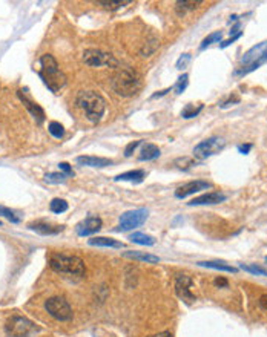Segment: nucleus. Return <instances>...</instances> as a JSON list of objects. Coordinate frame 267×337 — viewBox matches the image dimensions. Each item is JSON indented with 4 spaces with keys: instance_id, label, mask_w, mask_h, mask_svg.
<instances>
[{
    "instance_id": "2",
    "label": "nucleus",
    "mask_w": 267,
    "mask_h": 337,
    "mask_svg": "<svg viewBox=\"0 0 267 337\" xmlns=\"http://www.w3.org/2000/svg\"><path fill=\"white\" fill-rule=\"evenodd\" d=\"M264 63H267V40L261 41V43L252 46L240 60V67H236L233 71L235 77H243L250 72L257 71Z\"/></svg>"
},
{
    "instance_id": "38",
    "label": "nucleus",
    "mask_w": 267,
    "mask_h": 337,
    "mask_svg": "<svg viewBox=\"0 0 267 337\" xmlns=\"http://www.w3.org/2000/svg\"><path fill=\"white\" fill-rule=\"evenodd\" d=\"M252 147H254L252 144H240V146H238V152L243 153V155H246V153H249L252 150Z\"/></svg>"
},
{
    "instance_id": "14",
    "label": "nucleus",
    "mask_w": 267,
    "mask_h": 337,
    "mask_svg": "<svg viewBox=\"0 0 267 337\" xmlns=\"http://www.w3.org/2000/svg\"><path fill=\"white\" fill-rule=\"evenodd\" d=\"M223 201H226V195H223L220 192H210V193H204L201 196H196L191 202H188L189 205H212V204H220Z\"/></svg>"
},
{
    "instance_id": "44",
    "label": "nucleus",
    "mask_w": 267,
    "mask_h": 337,
    "mask_svg": "<svg viewBox=\"0 0 267 337\" xmlns=\"http://www.w3.org/2000/svg\"><path fill=\"white\" fill-rule=\"evenodd\" d=\"M0 226H2V222H0Z\"/></svg>"
},
{
    "instance_id": "32",
    "label": "nucleus",
    "mask_w": 267,
    "mask_h": 337,
    "mask_svg": "<svg viewBox=\"0 0 267 337\" xmlns=\"http://www.w3.org/2000/svg\"><path fill=\"white\" fill-rule=\"evenodd\" d=\"M0 216H3L6 218L9 222L12 224H19L20 222V218L12 212V210H9L8 207H3V205H0Z\"/></svg>"
},
{
    "instance_id": "22",
    "label": "nucleus",
    "mask_w": 267,
    "mask_h": 337,
    "mask_svg": "<svg viewBox=\"0 0 267 337\" xmlns=\"http://www.w3.org/2000/svg\"><path fill=\"white\" fill-rule=\"evenodd\" d=\"M145 176H146L145 170H129V172H124V173H120L118 176H115V181H129V182L138 184V182H142L145 179Z\"/></svg>"
},
{
    "instance_id": "37",
    "label": "nucleus",
    "mask_w": 267,
    "mask_h": 337,
    "mask_svg": "<svg viewBox=\"0 0 267 337\" xmlns=\"http://www.w3.org/2000/svg\"><path fill=\"white\" fill-rule=\"evenodd\" d=\"M240 37H241V33H238V34L232 35L230 38H228V40H224V41H223V43L220 45V48H223V49H224V48H228V46H230V45L233 43V41H236V40H238V38H240Z\"/></svg>"
},
{
    "instance_id": "24",
    "label": "nucleus",
    "mask_w": 267,
    "mask_h": 337,
    "mask_svg": "<svg viewBox=\"0 0 267 337\" xmlns=\"http://www.w3.org/2000/svg\"><path fill=\"white\" fill-rule=\"evenodd\" d=\"M129 239H131V242L138 244V245H153L155 244V237L151 236V235H146V233H140V232L132 233L129 236Z\"/></svg>"
},
{
    "instance_id": "15",
    "label": "nucleus",
    "mask_w": 267,
    "mask_h": 337,
    "mask_svg": "<svg viewBox=\"0 0 267 337\" xmlns=\"http://www.w3.org/2000/svg\"><path fill=\"white\" fill-rule=\"evenodd\" d=\"M19 98L22 100V103L25 104V107L30 110V114L37 120V123L38 124H41L43 123V120H45V112H43V109H41L37 103H34L31 98H28L25 94H22V91H19Z\"/></svg>"
},
{
    "instance_id": "16",
    "label": "nucleus",
    "mask_w": 267,
    "mask_h": 337,
    "mask_svg": "<svg viewBox=\"0 0 267 337\" xmlns=\"http://www.w3.org/2000/svg\"><path fill=\"white\" fill-rule=\"evenodd\" d=\"M124 258H129L134 261H140V262H148V264H158L160 258L155 255H151V253L146 251H135V250H129V251H124L123 253Z\"/></svg>"
},
{
    "instance_id": "39",
    "label": "nucleus",
    "mask_w": 267,
    "mask_h": 337,
    "mask_svg": "<svg viewBox=\"0 0 267 337\" xmlns=\"http://www.w3.org/2000/svg\"><path fill=\"white\" fill-rule=\"evenodd\" d=\"M260 305L264 311H267V294H263V296L260 298Z\"/></svg>"
},
{
    "instance_id": "10",
    "label": "nucleus",
    "mask_w": 267,
    "mask_h": 337,
    "mask_svg": "<svg viewBox=\"0 0 267 337\" xmlns=\"http://www.w3.org/2000/svg\"><path fill=\"white\" fill-rule=\"evenodd\" d=\"M45 310L57 320H62V322H66V320H71L73 317V310L71 306H69V303L63 299V298H49L46 302H45Z\"/></svg>"
},
{
    "instance_id": "35",
    "label": "nucleus",
    "mask_w": 267,
    "mask_h": 337,
    "mask_svg": "<svg viewBox=\"0 0 267 337\" xmlns=\"http://www.w3.org/2000/svg\"><path fill=\"white\" fill-rule=\"evenodd\" d=\"M142 144V139H138V141H132V143H129L128 146H126V149H124V157H131L132 153H134V150Z\"/></svg>"
},
{
    "instance_id": "34",
    "label": "nucleus",
    "mask_w": 267,
    "mask_h": 337,
    "mask_svg": "<svg viewBox=\"0 0 267 337\" xmlns=\"http://www.w3.org/2000/svg\"><path fill=\"white\" fill-rule=\"evenodd\" d=\"M191 59H192L191 54H183L181 57L178 59V62H177V69H180V71H181L183 67H186V65L191 62Z\"/></svg>"
},
{
    "instance_id": "4",
    "label": "nucleus",
    "mask_w": 267,
    "mask_h": 337,
    "mask_svg": "<svg viewBox=\"0 0 267 337\" xmlns=\"http://www.w3.org/2000/svg\"><path fill=\"white\" fill-rule=\"evenodd\" d=\"M112 89L121 97H132L142 88L140 75L132 67H123L112 78Z\"/></svg>"
},
{
    "instance_id": "11",
    "label": "nucleus",
    "mask_w": 267,
    "mask_h": 337,
    "mask_svg": "<svg viewBox=\"0 0 267 337\" xmlns=\"http://www.w3.org/2000/svg\"><path fill=\"white\" fill-rule=\"evenodd\" d=\"M192 287H193V280L191 276H188V274H178L177 276L175 293H177V296L181 301H185L186 303H192L193 301H196V296L192 291Z\"/></svg>"
},
{
    "instance_id": "6",
    "label": "nucleus",
    "mask_w": 267,
    "mask_h": 337,
    "mask_svg": "<svg viewBox=\"0 0 267 337\" xmlns=\"http://www.w3.org/2000/svg\"><path fill=\"white\" fill-rule=\"evenodd\" d=\"M40 328L33 320L26 319L23 316H11L5 325V331L8 337H31Z\"/></svg>"
},
{
    "instance_id": "41",
    "label": "nucleus",
    "mask_w": 267,
    "mask_h": 337,
    "mask_svg": "<svg viewBox=\"0 0 267 337\" xmlns=\"http://www.w3.org/2000/svg\"><path fill=\"white\" fill-rule=\"evenodd\" d=\"M167 92H171V88H169V89H164V91H161V92H157V94H153V95H152V100H153V98H160V97L166 95Z\"/></svg>"
},
{
    "instance_id": "42",
    "label": "nucleus",
    "mask_w": 267,
    "mask_h": 337,
    "mask_svg": "<svg viewBox=\"0 0 267 337\" xmlns=\"http://www.w3.org/2000/svg\"><path fill=\"white\" fill-rule=\"evenodd\" d=\"M149 337H172L171 333H158V334H153V336H149Z\"/></svg>"
},
{
    "instance_id": "20",
    "label": "nucleus",
    "mask_w": 267,
    "mask_h": 337,
    "mask_svg": "<svg viewBox=\"0 0 267 337\" xmlns=\"http://www.w3.org/2000/svg\"><path fill=\"white\" fill-rule=\"evenodd\" d=\"M160 155H161V152L155 144L146 143V144H143L138 158H140V161H152V160H157Z\"/></svg>"
},
{
    "instance_id": "23",
    "label": "nucleus",
    "mask_w": 267,
    "mask_h": 337,
    "mask_svg": "<svg viewBox=\"0 0 267 337\" xmlns=\"http://www.w3.org/2000/svg\"><path fill=\"white\" fill-rule=\"evenodd\" d=\"M203 2L201 0H180V2H177L175 8H177V12H178V16H185L186 12L189 11H193L195 8H198Z\"/></svg>"
},
{
    "instance_id": "36",
    "label": "nucleus",
    "mask_w": 267,
    "mask_h": 337,
    "mask_svg": "<svg viewBox=\"0 0 267 337\" xmlns=\"http://www.w3.org/2000/svg\"><path fill=\"white\" fill-rule=\"evenodd\" d=\"M59 168L66 175V176H74V172H73V167L69 166L68 163H60L59 164Z\"/></svg>"
},
{
    "instance_id": "17",
    "label": "nucleus",
    "mask_w": 267,
    "mask_h": 337,
    "mask_svg": "<svg viewBox=\"0 0 267 337\" xmlns=\"http://www.w3.org/2000/svg\"><path fill=\"white\" fill-rule=\"evenodd\" d=\"M30 229L40 233V235H57L63 230V226H52V224H48V222H33L30 224Z\"/></svg>"
},
{
    "instance_id": "1",
    "label": "nucleus",
    "mask_w": 267,
    "mask_h": 337,
    "mask_svg": "<svg viewBox=\"0 0 267 337\" xmlns=\"http://www.w3.org/2000/svg\"><path fill=\"white\" fill-rule=\"evenodd\" d=\"M38 63H40L38 77L41 78V81L46 84V88L51 92H54V94L59 92L66 84V77L60 71L57 60H55L51 54H45L40 57Z\"/></svg>"
},
{
    "instance_id": "18",
    "label": "nucleus",
    "mask_w": 267,
    "mask_h": 337,
    "mask_svg": "<svg viewBox=\"0 0 267 337\" xmlns=\"http://www.w3.org/2000/svg\"><path fill=\"white\" fill-rule=\"evenodd\" d=\"M77 163L81 166H89V167H108V166L114 164L112 160L102 158V157H78Z\"/></svg>"
},
{
    "instance_id": "40",
    "label": "nucleus",
    "mask_w": 267,
    "mask_h": 337,
    "mask_svg": "<svg viewBox=\"0 0 267 337\" xmlns=\"http://www.w3.org/2000/svg\"><path fill=\"white\" fill-rule=\"evenodd\" d=\"M215 285H218V287H228V280L223 279V277H218L215 280Z\"/></svg>"
},
{
    "instance_id": "31",
    "label": "nucleus",
    "mask_w": 267,
    "mask_h": 337,
    "mask_svg": "<svg viewBox=\"0 0 267 337\" xmlns=\"http://www.w3.org/2000/svg\"><path fill=\"white\" fill-rule=\"evenodd\" d=\"M48 131L49 134L54 136V138H62L65 135V129H63V126L57 121H51L49 126H48Z\"/></svg>"
},
{
    "instance_id": "19",
    "label": "nucleus",
    "mask_w": 267,
    "mask_h": 337,
    "mask_svg": "<svg viewBox=\"0 0 267 337\" xmlns=\"http://www.w3.org/2000/svg\"><path fill=\"white\" fill-rule=\"evenodd\" d=\"M89 245L94 247H106V248H123L124 244L117 241V239H112V237H105V236H98V237H92L89 239Z\"/></svg>"
},
{
    "instance_id": "21",
    "label": "nucleus",
    "mask_w": 267,
    "mask_h": 337,
    "mask_svg": "<svg viewBox=\"0 0 267 337\" xmlns=\"http://www.w3.org/2000/svg\"><path fill=\"white\" fill-rule=\"evenodd\" d=\"M198 265L206 267V269L218 270V271H226V273H236L238 271L236 267H232L226 262H218V261H204V262H198Z\"/></svg>"
},
{
    "instance_id": "43",
    "label": "nucleus",
    "mask_w": 267,
    "mask_h": 337,
    "mask_svg": "<svg viewBox=\"0 0 267 337\" xmlns=\"http://www.w3.org/2000/svg\"><path fill=\"white\" fill-rule=\"evenodd\" d=\"M266 264H267V256H266Z\"/></svg>"
},
{
    "instance_id": "9",
    "label": "nucleus",
    "mask_w": 267,
    "mask_h": 337,
    "mask_svg": "<svg viewBox=\"0 0 267 337\" xmlns=\"http://www.w3.org/2000/svg\"><path fill=\"white\" fill-rule=\"evenodd\" d=\"M224 146H226V141H224V139L220 138V136L207 138V139H204V141H201L200 144L195 146L193 155H195V158H198V160H206L209 157L220 153L224 149Z\"/></svg>"
},
{
    "instance_id": "7",
    "label": "nucleus",
    "mask_w": 267,
    "mask_h": 337,
    "mask_svg": "<svg viewBox=\"0 0 267 337\" xmlns=\"http://www.w3.org/2000/svg\"><path fill=\"white\" fill-rule=\"evenodd\" d=\"M149 216V210L148 208H135V210H129V212H124L120 216V226L118 230L120 232H128L132 229H137L140 226H143Z\"/></svg>"
},
{
    "instance_id": "33",
    "label": "nucleus",
    "mask_w": 267,
    "mask_h": 337,
    "mask_svg": "<svg viewBox=\"0 0 267 337\" xmlns=\"http://www.w3.org/2000/svg\"><path fill=\"white\" fill-rule=\"evenodd\" d=\"M188 84H189V75H188V74H183V75L178 78L177 84L174 86L175 94H181V92H185V89L188 88Z\"/></svg>"
},
{
    "instance_id": "3",
    "label": "nucleus",
    "mask_w": 267,
    "mask_h": 337,
    "mask_svg": "<svg viewBox=\"0 0 267 337\" xmlns=\"http://www.w3.org/2000/svg\"><path fill=\"white\" fill-rule=\"evenodd\" d=\"M77 104L78 107L85 112L86 118L91 123H98L105 115L106 110V101L105 98L92 91H83L77 95Z\"/></svg>"
},
{
    "instance_id": "5",
    "label": "nucleus",
    "mask_w": 267,
    "mask_h": 337,
    "mask_svg": "<svg viewBox=\"0 0 267 337\" xmlns=\"http://www.w3.org/2000/svg\"><path fill=\"white\" fill-rule=\"evenodd\" d=\"M49 267L59 273H68L74 276L85 274V262L78 256L63 255V253H54L49 256Z\"/></svg>"
},
{
    "instance_id": "30",
    "label": "nucleus",
    "mask_w": 267,
    "mask_h": 337,
    "mask_svg": "<svg viewBox=\"0 0 267 337\" xmlns=\"http://www.w3.org/2000/svg\"><path fill=\"white\" fill-rule=\"evenodd\" d=\"M66 178H68V176H66L63 172H60V173L52 172V173H48V175L45 176V181L48 182V184H62V182L66 181Z\"/></svg>"
},
{
    "instance_id": "13",
    "label": "nucleus",
    "mask_w": 267,
    "mask_h": 337,
    "mask_svg": "<svg viewBox=\"0 0 267 337\" xmlns=\"http://www.w3.org/2000/svg\"><path fill=\"white\" fill-rule=\"evenodd\" d=\"M102 226H103V221L100 218L89 216V218L83 219L81 222L77 224L76 232L78 236H91V235H95L98 230H100Z\"/></svg>"
},
{
    "instance_id": "8",
    "label": "nucleus",
    "mask_w": 267,
    "mask_h": 337,
    "mask_svg": "<svg viewBox=\"0 0 267 337\" xmlns=\"http://www.w3.org/2000/svg\"><path fill=\"white\" fill-rule=\"evenodd\" d=\"M83 62H85V65L92 66V67H100V66L117 67L118 66V60L114 59V55L103 52L100 49H86L83 52Z\"/></svg>"
},
{
    "instance_id": "27",
    "label": "nucleus",
    "mask_w": 267,
    "mask_h": 337,
    "mask_svg": "<svg viewBox=\"0 0 267 337\" xmlns=\"http://www.w3.org/2000/svg\"><path fill=\"white\" fill-rule=\"evenodd\" d=\"M201 110H203V104H198L196 107H195L193 104H188L185 109H183L181 117H183V118H186V120H189V118H193V117L198 115Z\"/></svg>"
},
{
    "instance_id": "26",
    "label": "nucleus",
    "mask_w": 267,
    "mask_h": 337,
    "mask_svg": "<svg viewBox=\"0 0 267 337\" xmlns=\"http://www.w3.org/2000/svg\"><path fill=\"white\" fill-rule=\"evenodd\" d=\"M49 208H51V212H52V213L60 215V213H63V212H66V210H68V202H66L65 200L55 198V200L51 201Z\"/></svg>"
},
{
    "instance_id": "28",
    "label": "nucleus",
    "mask_w": 267,
    "mask_h": 337,
    "mask_svg": "<svg viewBox=\"0 0 267 337\" xmlns=\"http://www.w3.org/2000/svg\"><path fill=\"white\" fill-rule=\"evenodd\" d=\"M241 269L247 273H252V274H258V276H266L267 277V270L263 269V267H258L255 264H243Z\"/></svg>"
},
{
    "instance_id": "12",
    "label": "nucleus",
    "mask_w": 267,
    "mask_h": 337,
    "mask_svg": "<svg viewBox=\"0 0 267 337\" xmlns=\"http://www.w3.org/2000/svg\"><path fill=\"white\" fill-rule=\"evenodd\" d=\"M207 189H212V184L207 181H191V182H186L185 186H181L175 190V196L178 200H183V198H188V196L193 195V193H198L201 190H207Z\"/></svg>"
},
{
    "instance_id": "25",
    "label": "nucleus",
    "mask_w": 267,
    "mask_h": 337,
    "mask_svg": "<svg viewBox=\"0 0 267 337\" xmlns=\"http://www.w3.org/2000/svg\"><path fill=\"white\" fill-rule=\"evenodd\" d=\"M221 38H223V34H221L220 31L212 33V34H209V35H207V37L201 41V45H200V51H204L207 46L214 45V43H220Z\"/></svg>"
},
{
    "instance_id": "29",
    "label": "nucleus",
    "mask_w": 267,
    "mask_h": 337,
    "mask_svg": "<svg viewBox=\"0 0 267 337\" xmlns=\"http://www.w3.org/2000/svg\"><path fill=\"white\" fill-rule=\"evenodd\" d=\"M129 3H131V0H117V2H112V0H109V2H106V0H100V2H98V5H102L106 9H118L120 6H126Z\"/></svg>"
}]
</instances>
